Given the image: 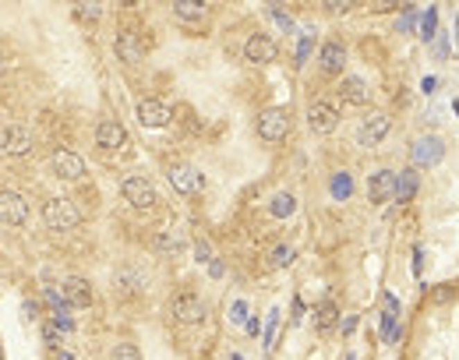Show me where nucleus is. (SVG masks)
<instances>
[{
  "instance_id": "f257e3e1",
  "label": "nucleus",
  "mask_w": 459,
  "mask_h": 360,
  "mask_svg": "<svg viewBox=\"0 0 459 360\" xmlns=\"http://www.w3.org/2000/svg\"><path fill=\"white\" fill-rule=\"evenodd\" d=\"M121 194H124V202L135 212H152L159 205V191H156V184H152L148 177H128L121 184Z\"/></svg>"
},
{
  "instance_id": "f03ea898",
  "label": "nucleus",
  "mask_w": 459,
  "mask_h": 360,
  "mask_svg": "<svg viewBox=\"0 0 459 360\" xmlns=\"http://www.w3.org/2000/svg\"><path fill=\"white\" fill-rule=\"evenodd\" d=\"M170 314H173V322H180V325H198L205 318V300L198 293H191V290H180L170 300Z\"/></svg>"
},
{
  "instance_id": "7ed1b4c3",
  "label": "nucleus",
  "mask_w": 459,
  "mask_h": 360,
  "mask_svg": "<svg viewBox=\"0 0 459 360\" xmlns=\"http://www.w3.org/2000/svg\"><path fill=\"white\" fill-rule=\"evenodd\" d=\"M43 223L50 230H74L82 223V216L67 198H50V202H43Z\"/></svg>"
},
{
  "instance_id": "20e7f679",
  "label": "nucleus",
  "mask_w": 459,
  "mask_h": 360,
  "mask_svg": "<svg viewBox=\"0 0 459 360\" xmlns=\"http://www.w3.org/2000/svg\"><path fill=\"white\" fill-rule=\"evenodd\" d=\"M389 128H392V117H389V113H381V110H374V113H367V117L361 120V128H357V142H361L364 148H374V145L386 142Z\"/></svg>"
},
{
  "instance_id": "39448f33",
  "label": "nucleus",
  "mask_w": 459,
  "mask_h": 360,
  "mask_svg": "<svg viewBox=\"0 0 459 360\" xmlns=\"http://www.w3.org/2000/svg\"><path fill=\"white\" fill-rule=\"evenodd\" d=\"M445 155V142L438 135H424L417 138L413 148H410V159H413V170H428V166H438Z\"/></svg>"
},
{
  "instance_id": "423d86ee",
  "label": "nucleus",
  "mask_w": 459,
  "mask_h": 360,
  "mask_svg": "<svg viewBox=\"0 0 459 360\" xmlns=\"http://www.w3.org/2000/svg\"><path fill=\"white\" fill-rule=\"evenodd\" d=\"M286 131H290V113L283 106L258 113V138L261 142H279V138H286Z\"/></svg>"
},
{
  "instance_id": "0eeeda50",
  "label": "nucleus",
  "mask_w": 459,
  "mask_h": 360,
  "mask_svg": "<svg viewBox=\"0 0 459 360\" xmlns=\"http://www.w3.org/2000/svg\"><path fill=\"white\" fill-rule=\"evenodd\" d=\"M308 128H311L315 135H329V131H336V128H339V110H336V103H329V99H315V103L308 106Z\"/></svg>"
},
{
  "instance_id": "6e6552de",
  "label": "nucleus",
  "mask_w": 459,
  "mask_h": 360,
  "mask_svg": "<svg viewBox=\"0 0 459 360\" xmlns=\"http://www.w3.org/2000/svg\"><path fill=\"white\" fill-rule=\"evenodd\" d=\"M170 184L180 191V194H195V191H205V173H198L195 166H187V163H170L166 170Z\"/></svg>"
},
{
  "instance_id": "1a4fd4ad",
  "label": "nucleus",
  "mask_w": 459,
  "mask_h": 360,
  "mask_svg": "<svg viewBox=\"0 0 459 360\" xmlns=\"http://www.w3.org/2000/svg\"><path fill=\"white\" fill-rule=\"evenodd\" d=\"M96 145H99L103 152H117V148H124V145H128V131H124L121 120H113V117L99 120V124H96Z\"/></svg>"
},
{
  "instance_id": "9d476101",
  "label": "nucleus",
  "mask_w": 459,
  "mask_h": 360,
  "mask_svg": "<svg viewBox=\"0 0 459 360\" xmlns=\"http://www.w3.org/2000/svg\"><path fill=\"white\" fill-rule=\"evenodd\" d=\"M244 57L251 64H272L279 57V46H276V39L272 35H265V32H254L248 43H244Z\"/></svg>"
},
{
  "instance_id": "9b49d317",
  "label": "nucleus",
  "mask_w": 459,
  "mask_h": 360,
  "mask_svg": "<svg viewBox=\"0 0 459 360\" xmlns=\"http://www.w3.org/2000/svg\"><path fill=\"white\" fill-rule=\"evenodd\" d=\"M28 219V202L18 191H0V223L8 226H21Z\"/></svg>"
},
{
  "instance_id": "f8f14e48",
  "label": "nucleus",
  "mask_w": 459,
  "mask_h": 360,
  "mask_svg": "<svg viewBox=\"0 0 459 360\" xmlns=\"http://www.w3.org/2000/svg\"><path fill=\"white\" fill-rule=\"evenodd\" d=\"M53 173L64 180H78V177H85V159L71 148H57L53 152Z\"/></svg>"
},
{
  "instance_id": "ddd939ff",
  "label": "nucleus",
  "mask_w": 459,
  "mask_h": 360,
  "mask_svg": "<svg viewBox=\"0 0 459 360\" xmlns=\"http://www.w3.org/2000/svg\"><path fill=\"white\" fill-rule=\"evenodd\" d=\"M113 50H117V60H124V64H138L145 57V43L138 39L135 28L117 32V39H113Z\"/></svg>"
},
{
  "instance_id": "4468645a",
  "label": "nucleus",
  "mask_w": 459,
  "mask_h": 360,
  "mask_svg": "<svg viewBox=\"0 0 459 360\" xmlns=\"http://www.w3.org/2000/svg\"><path fill=\"white\" fill-rule=\"evenodd\" d=\"M170 106L159 103V99H141L138 103V124L141 128H166L170 124Z\"/></svg>"
},
{
  "instance_id": "2eb2a0df",
  "label": "nucleus",
  "mask_w": 459,
  "mask_h": 360,
  "mask_svg": "<svg viewBox=\"0 0 459 360\" xmlns=\"http://www.w3.org/2000/svg\"><path fill=\"white\" fill-rule=\"evenodd\" d=\"M396 180H399L396 170H378V173H371L367 198H371V202H389V198H396Z\"/></svg>"
},
{
  "instance_id": "dca6fc26",
  "label": "nucleus",
  "mask_w": 459,
  "mask_h": 360,
  "mask_svg": "<svg viewBox=\"0 0 459 360\" xmlns=\"http://www.w3.org/2000/svg\"><path fill=\"white\" fill-rule=\"evenodd\" d=\"M318 64L329 78L343 74V64H347V46L339 43V39H325L322 43V53H318Z\"/></svg>"
},
{
  "instance_id": "f3484780",
  "label": "nucleus",
  "mask_w": 459,
  "mask_h": 360,
  "mask_svg": "<svg viewBox=\"0 0 459 360\" xmlns=\"http://www.w3.org/2000/svg\"><path fill=\"white\" fill-rule=\"evenodd\" d=\"M60 293H64V304L67 307H89L92 304V286H89V279H82V275L64 279Z\"/></svg>"
},
{
  "instance_id": "a211bd4d",
  "label": "nucleus",
  "mask_w": 459,
  "mask_h": 360,
  "mask_svg": "<svg viewBox=\"0 0 459 360\" xmlns=\"http://www.w3.org/2000/svg\"><path fill=\"white\" fill-rule=\"evenodd\" d=\"M336 92H339L343 103H350V106H367V99H371L367 82H364V78H357V74H347V78H343Z\"/></svg>"
},
{
  "instance_id": "6ab92c4d",
  "label": "nucleus",
  "mask_w": 459,
  "mask_h": 360,
  "mask_svg": "<svg viewBox=\"0 0 459 360\" xmlns=\"http://www.w3.org/2000/svg\"><path fill=\"white\" fill-rule=\"evenodd\" d=\"M141 290H145V275H141L138 268L124 265V268L113 272V293H121V297H135V293H141Z\"/></svg>"
},
{
  "instance_id": "aec40b11",
  "label": "nucleus",
  "mask_w": 459,
  "mask_h": 360,
  "mask_svg": "<svg viewBox=\"0 0 459 360\" xmlns=\"http://www.w3.org/2000/svg\"><path fill=\"white\" fill-rule=\"evenodd\" d=\"M28 148H32V131L21 128V124H11L4 131V152L8 155H25Z\"/></svg>"
},
{
  "instance_id": "412c9836",
  "label": "nucleus",
  "mask_w": 459,
  "mask_h": 360,
  "mask_svg": "<svg viewBox=\"0 0 459 360\" xmlns=\"http://www.w3.org/2000/svg\"><path fill=\"white\" fill-rule=\"evenodd\" d=\"M152 248H156L159 255H177L184 248V237L173 233V230H156V237H152Z\"/></svg>"
},
{
  "instance_id": "4be33fe9",
  "label": "nucleus",
  "mask_w": 459,
  "mask_h": 360,
  "mask_svg": "<svg viewBox=\"0 0 459 360\" xmlns=\"http://www.w3.org/2000/svg\"><path fill=\"white\" fill-rule=\"evenodd\" d=\"M173 15H177L180 22H202V18L209 15V8L202 4V0H177V4H173Z\"/></svg>"
},
{
  "instance_id": "5701e85b",
  "label": "nucleus",
  "mask_w": 459,
  "mask_h": 360,
  "mask_svg": "<svg viewBox=\"0 0 459 360\" xmlns=\"http://www.w3.org/2000/svg\"><path fill=\"white\" fill-rule=\"evenodd\" d=\"M336 322H339V307H336L332 300L315 304V329H318V332H329Z\"/></svg>"
},
{
  "instance_id": "b1692460",
  "label": "nucleus",
  "mask_w": 459,
  "mask_h": 360,
  "mask_svg": "<svg viewBox=\"0 0 459 360\" xmlns=\"http://www.w3.org/2000/svg\"><path fill=\"white\" fill-rule=\"evenodd\" d=\"M413 194H417V170H403L396 180V198L399 202H410Z\"/></svg>"
},
{
  "instance_id": "393cba45",
  "label": "nucleus",
  "mask_w": 459,
  "mask_h": 360,
  "mask_svg": "<svg viewBox=\"0 0 459 360\" xmlns=\"http://www.w3.org/2000/svg\"><path fill=\"white\" fill-rule=\"evenodd\" d=\"M350 194H354V177L343 170V173L332 177V198H336V202H347Z\"/></svg>"
},
{
  "instance_id": "a878e982",
  "label": "nucleus",
  "mask_w": 459,
  "mask_h": 360,
  "mask_svg": "<svg viewBox=\"0 0 459 360\" xmlns=\"http://www.w3.org/2000/svg\"><path fill=\"white\" fill-rule=\"evenodd\" d=\"M269 209H272V216H276V219H286V216H293V212H297V198L283 191V194H276V198H272V205H269Z\"/></svg>"
},
{
  "instance_id": "bb28decb",
  "label": "nucleus",
  "mask_w": 459,
  "mask_h": 360,
  "mask_svg": "<svg viewBox=\"0 0 459 360\" xmlns=\"http://www.w3.org/2000/svg\"><path fill=\"white\" fill-rule=\"evenodd\" d=\"M290 262H293V248H290V244H279V248L269 255V265H272V268H286Z\"/></svg>"
},
{
  "instance_id": "cd10ccee",
  "label": "nucleus",
  "mask_w": 459,
  "mask_h": 360,
  "mask_svg": "<svg viewBox=\"0 0 459 360\" xmlns=\"http://www.w3.org/2000/svg\"><path fill=\"white\" fill-rule=\"evenodd\" d=\"M110 360H141V353H138L135 343H117L113 353H110Z\"/></svg>"
},
{
  "instance_id": "c85d7f7f",
  "label": "nucleus",
  "mask_w": 459,
  "mask_h": 360,
  "mask_svg": "<svg viewBox=\"0 0 459 360\" xmlns=\"http://www.w3.org/2000/svg\"><path fill=\"white\" fill-rule=\"evenodd\" d=\"M435 28H438V11L431 8V11L424 15V22H420V35H424V39H431V35H435Z\"/></svg>"
},
{
  "instance_id": "c756f323",
  "label": "nucleus",
  "mask_w": 459,
  "mask_h": 360,
  "mask_svg": "<svg viewBox=\"0 0 459 360\" xmlns=\"http://www.w3.org/2000/svg\"><path fill=\"white\" fill-rule=\"evenodd\" d=\"M195 255H198V262H212V248H209V240H195Z\"/></svg>"
},
{
  "instance_id": "7c9ffc66",
  "label": "nucleus",
  "mask_w": 459,
  "mask_h": 360,
  "mask_svg": "<svg viewBox=\"0 0 459 360\" xmlns=\"http://www.w3.org/2000/svg\"><path fill=\"white\" fill-rule=\"evenodd\" d=\"M272 18H276V25H279V28H293V18H290L286 11H279V8H272Z\"/></svg>"
},
{
  "instance_id": "2f4dec72",
  "label": "nucleus",
  "mask_w": 459,
  "mask_h": 360,
  "mask_svg": "<svg viewBox=\"0 0 459 360\" xmlns=\"http://www.w3.org/2000/svg\"><path fill=\"white\" fill-rule=\"evenodd\" d=\"M276 329H279V311H272L269 318V346H276Z\"/></svg>"
},
{
  "instance_id": "473e14b6",
  "label": "nucleus",
  "mask_w": 459,
  "mask_h": 360,
  "mask_svg": "<svg viewBox=\"0 0 459 360\" xmlns=\"http://www.w3.org/2000/svg\"><path fill=\"white\" fill-rule=\"evenodd\" d=\"M308 53H311V39H304V43H300V50H297V64H304V60H308Z\"/></svg>"
},
{
  "instance_id": "72a5a7b5",
  "label": "nucleus",
  "mask_w": 459,
  "mask_h": 360,
  "mask_svg": "<svg viewBox=\"0 0 459 360\" xmlns=\"http://www.w3.org/2000/svg\"><path fill=\"white\" fill-rule=\"evenodd\" d=\"M43 332H46V343H50V346H60V336H57V325H46Z\"/></svg>"
},
{
  "instance_id": "f704fd0d",
  "label": "nucleus",
  "mask_w": 459,
  "mask_h": 360,
  "mask_svg": "<svg viewBox=\"0 0 459 360\" xmlns=\"http://www.w3.org/2000/svg\"><path fill=\"white\" fill-rule=\"evenodd\" d=\"M420 268H424V251H420V248H417V251H413V272L420 275Z\"/></svg>"
},
{
  "instance_id": "c9c22d12",
  "label": "nucleus",
  "mask_w": 459,
  "mask_h": 360,
  "mask_svg": "<svg viewBox=\"0 0 459 360\" xmlns=\"http://www.w3.org/2000/svg\"><path fill=\"white\" fill-rule=\"evenodd\" d=\"M244 311H248V307H244V304L237 300V304H234V318H237V322H241V318H244Z\"/></svg>"
},
{
  "instance_id": "e433bc0d",
  "label": "nucleus",
  "mask_w": 459,
  "mask_h": 360,
  "mask_svg": "<svg viewBox=\"0 0 459 360\" xmlns=\"http://www.w3.org/2000/svg\"><path fill=\"white\" fill-rule=\"evenodd\" d=\"M0 360H4V353H0Z\"/></svg>"
}]
</instances>
